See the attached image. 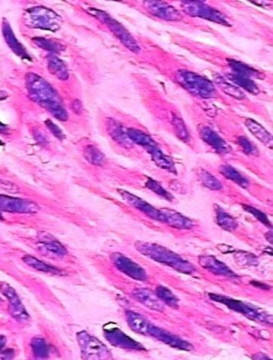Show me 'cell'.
I'll return each instance as SVG.
<instances>
[{"label":"cell","mask_w":273,"mask_h":360,"mask_svg":"<svg viewBox=\"0 0 273 360\" xmlns=\"http://www.w3.org/2000/svg\"><path fill=\"white\" fill-rule=\"evenodd\" d=\"M89 11L90 14L107 25L109 29L114 33L117 39L122 41V44L125 45V47H128L131 51L139 52L140 47L138 45L137 42L132 37L128 30L122 24H120L117 20L112 18L109 14L103 11L97 10V9H89Z\"/></svg>","instance_id":"5"},{"label":"cell","mask_w":273,"mask_h":360,"mask_svg":"<svg viewBox=\"0 0 273 360\" xmlns=\"http://www.w3.org/2000/svg\"><path fill=\"white\" fill-rule=\"evenodd\" d=\"M230 66L235 71L234 74H239L244 77H260V74L252 67L248 66L240 61L231 60L230 61Z\"/></svg>","instance_id":"28"},{"label":"cell","mask_w":273,"mask_h":360,"mask_svg":"<svg viewBox=\"0 0 273 360\" xmlns=\"http://www.w3.org/2000/svg\"><path fill=\"white\" fill-rule=\"evenodd\" d=\"M146 186H147L149 189L153 191L154 192L157 193V194L160 195V196L163 197V198L168 200V201H172V200L174 199V198H173L169 193H168L167 191L155 180L148 179V180L146 182Z\"/></svg>","instance_id":"34"},{"label":"cell","mask_w":273,"mask_h":360,"mask_svg":"<svg viewBox=\"0 0 273 360\" xmlns=\"http://www.w3.org/2000/svg\"><path fill=\"white\" fill-rule=\"evenodd\" d=\"M72 110L77 115H80L82 112V105L79 101H75L72 103Z\"/></svg>","instance_id":"40"},{"label":"cell","mask_w":273,"mask_h":360,"mask_svg":"<svg viewBox=\"0 0 273 360\" xmlns=\"http://www.w3.org/2000/svg\"><path fill=\"white\" fill-rule=\"evenodd\" d=\"M0 210L18 213H35L39 211V206L28 201L0 194Z\"/></svg>","instance_id":"9"},{"label":"cell","mask_w":273,"mask_h":360,"mask_svg":"<svg viewBox=\"0 0 273 360\" xmlns=\"http://www.w3.org/2000/svg\"><path fill=\"white\" fill-rule=\"evenodd\" d=\"M147 335L153 336L157 340L166 344L170 347H174V348L183 350H192L193 349V345L190 342L171 334V333L168 332L165 330L155 326L151 323L149 328Z\"/></svg>","instance_id":"8"},{"label":"cell","mask_w":273,"mask_h":360,"mask_svg":"<svg viewBox=\"0 0 273 360\" xmlns=\"http://www.w3.org/2000/svg\"><path fill=\"white\" fill-rule=\"evenodd\" d=\"M199 263L201 267L206 270L210 271L215 275L224 276V277H234V273L231 269L224 264L222 261H219L214 256H202L200 257Z\"/></svg>","instance_id":"16"},{"label":"cell","mask_w":273,"mask_h":360,"mask_svg":"<svg viewBox=\"0 0 273 360\" xmlns=\"http://www.w3.org/2000/svg\"><path fill=\"white\" fill-rule=\"evenodd\" d=\"M109 335L112 336V339L114 340V343L115 345H117L118 344L120 346L131 347V348L139 349V344L136 343L134 341L130 339L128 336H125V334H122L120 331H113L112 333H109Z\"/></svg>","instance_id":"32"},{"label":"cell","mask_w":273,"mask_h":360,"mask_svg":"<svg viewBox=\"0 0 273 360\" xmlns=\"http://www.w3.org/2000/svg\"><path fill=\"white\" fill-rule=\"evenodd\" d=\"M0 291L9 300L10 304V312L14 319L18 321H26L29 318V316L15 290L8 283H1Z\"/></svg>","instance_id":"7"},{"label":"cell","mask_w":273,"mask_h":360,"mask_svg":"<svg viewBox=\"0 0 273 360\" xmlns=\"http://www.w3.org/2000/svg\"><path fill=\"white\" fill-rule=\"evenodd\" d=\"M6 129V126H4V125L3 124V123H0V132L3 131V130H5Z\"/></svg>","instance_id":"42"},{"label":"cell","mask_w":273,"mask_h":360,"mask_svg":"<svg viewBox=\"0 0 273 360\" xmlns=\"http://www.w3.org/2000/svg\"><path fill=\"white\" fill-rule=\"evenodd\" d=\"M201 137L204 142L209 144L217 153H226L230 150L229 146L218 134L208 127L204 128L201 131Z\"/></svg>","instance_id":"17"},{"label":"cell","mask_w":273,"mask_h":360,"mask_svg":"<svg viewBox=\"0 0 273 360\" xmlns=\"http://www.w3.org/2000/svg\"><path fill=\"white\" fill-rule=\"evenodd\" d=\"M156 294L163 303L169 305L170 307L172 308L178 307V299L166 287H157Z\"/></svg>","instance_id":"29"},{"label":"cell","mask_w":273,"mask_h":360,"mask_svg":"<svg viewBox=\"0 0 273 360\" xmlns=\"http://www.w3.org/2000/svg\"><path fill=\"white\" fill-rule=\"evenodd\" d=\"M228 77L234 83L242 87L244 89L247 90V91L250 92L253 94L259 93L260 89L258 85L252 79H249V77L234 74H234H228Z\"/></svg>","instance_id":"24"},{"label":"cell","mask_w":273,"mask_h":360,"mask_svg":"<svg viewBox=\"0 0 273 360\" xmlns=\"http://www.w3.org/2000/svg\"><path fill=\"white\" fill-rule=\"evenodd\" d=\"M84 157L88 162L95 166H103L106 161L104 155L98 149L92 145L85 147Z\"/></svg>","instance_id":"26"},{"label":"cell","mask_w":273,"mask_h":360,"mask_svg":"<svg viewBox=\"0 0 273 360\" xmlns=\"http://www.w3.org/2000/svg\"><path fill=\"white\" fill-rule=\"evenodd\" d=\"M44 247L47 248V250L52 252V253L60 255V256H63V255L67 253L66 249L61 244L58 243V242L54 240V239H47L44 238Z\"/></svg>","instance_id":"35"},{"label":"cell","mask_w":273,"mask_h":360,"mask_svg":"<svg viewBox=\"0 0 273 360\" xmlns=\"http://www.w3.org/2000/svg\"><path fill=\"white\" fill-rule=\"evenodd\" d=\"M217 84L223 90L224 92H225L227 94L233 96V97L239 100L244 99L245 97L244 92L241 91L239 88H238L237 87L235 86L234 85L228 83L224 79H220V81H217Z\"/></svg>","instance_id":"33"},{"label":"cell","mask_w":273,"mask_h":360,"mask_svg":"<svg viewBox=\"0 0 273 360\" xmlns=\"http://www.w3.org/2000/svg\"><path fill=\"white\" fill-rule=\"evenodd\" d=\"M112 260L117 269L127 275L139 280H144L147 277L144 269L129 258L120 253H115L112 256Z\"/></svg>","instance_id":"12"},{"label":"cell","mask_w":273,"mask_h":360,"mask_svg":"<svg viewBox=\"0 0 273 360\" xmlns=\"http://www.w3.org/2000/svg\"><path fill=\"white\" fill-rule=\"evenodd\" d=\"M0 219H3V217H2L1 214H0Z\"/></svg>","instance_id":"43"},{"label":"cell","mask_w":273,"mask_h":360,"mask_svg":"<svg viewBox=\"0 0 273 360\" xmlns=\"http://www.w3.org/2000/svg\"><path fill=\"white\" fill-rule=\"evenodd\" d=\"M198 178L202 182L203 185L207 188L214 191L222 189V184L214 176L205 171H201L198 173Z\"/></svg>","instance_id":"30"},{"label":"cell","mask_w":273,"mask_h":360,"mask_svg":"<svg viewBox=\"0 0 273 360\" xmlns=\"http://www.w3.org/2000/svg\"><path fill=\"white\" fill-rule=\"evenodd\" d=\"M27 87L33 101L45 108L58 120H68V113L58 101L56 93L44 79L35 74H29L27 78Z\"/></svg>","instance_id":"1"},{"label":"cell","mask_w":273,"mask_h":360,"mask_svg":"<svg viewBox=\"0 0 273 360\" xmlns=\"http://www.w3.org/2000/svg\"><path fill=\"white\" fill-rule=\"evenodd\" d=\"M181 9L184 12L193 17L206 19L225 26L230 25L227 17L223 14L201 2H183Z\"/></svg>","instance_id":"6"},{"label":"cell","mask_w":273,"mask_h":360,"mask_svg":"<svg viewBox=\"0 0 273 360\" xmlns=\"http://www.w3.org/2000/svg\"><path fill=\"white\" fill-rule=\"evenodd\" d=\"M127 132L132 142L142 146L144 148L147 149L149 153L158 147L156 142L144 132L136 129H128Z\"/></svg>","instance_id":"20"},{"label":"cell","mask_w":273,"mask_h":360,"mask_svg":"<svg viewBox=\"0 0 273 360\" xmlns=\"http://www.w3.org/2000/svg\"><path fill=\"white\" fill-rule=\"evenodd\" d=\"M0 301H1V298H0Z\"/></svg>","instance_id":"44"},{"label":"cell","mask_w":273,"mask_h":360,"mask_svg":"<svg viewBox=\"0 0 273 360\" xmlns=\"http://www.w3.org/2000/svg\"><path fill=\"white\" fill-rule=\"evenodd\" d=\"M133 294L138 301L147 308L158 312L164 311L165 307L163 301L158 298L156 293H154L150 290L147 288H139L135 290Z\"/></svg>","instance_id":"14"},{"label":"cell","mask_w":273,"mask_h":360,"mask_svg":"<svg viewBox=\"0 0 273 360\" xmlns=\"http://www.w3.org/2000/svg\"><path fill=\"white\" fill-rule=\"evenodd\" d=\"M46 124H47L48 129L51 131V133L55 137L58 138V139H63V138H64L62 130L60 129L56 125L54 124L52 122L50 121V120H47V121L46 122Z\"/></svg>","instance_id":"39"},{"label":"cell","mask_w":273,"mask_h":360,"mask_svg":"<svg viewBox=\"0 0 273 360\" xmlns=\"http://www.w3.org/2000/svg\"><path fill=\"white\" fill-rule=\"evenodd\" d=\"M244 206V209L247 211L249 213L252 214L260 222H261L263 224L266 225V226H270L271 223L269 222V219H268L267 216L265 215L264 213L261 212V211L258 210V209H255V208L252 207V206L242 205Z\"/></svg>","instance_id":"36"},{"label":"cell","mask_w":273,"mask_h":360,"mask_svg":"<svg viewBox=\"0 0 273 360\" xmlns=\"http://www.w3.org/2000/svg\"><path fill=\"white\" fill-rule=\"evenodd\" d=\"M216 213H217V223L220 225L222 229L227 231H234L237 228V222L234 218L224 212L221 208L217 206Z\"/></svg>","instance_id":"25"},{"label":"cell","mask_w":273,"mask_h":360,"mask_svg":"<svg viewBox=\"0 0 273 360\" xmlns=\"http://www.w3.org/2000/svg\"><path fill=\"white\" fill-rule=\"evenodd\" d=\"M82 350L88 359H101L107 356L109 352L102 343L89 336H81L80 342Z\"/></svg>","instance_id":"13"},{"label":"cell","mask_w":273,"mask_h":360,"mask_svg":"<svg viewBox=\"0 0 273 360\" xmlns=\"http://www.w3.org/2000/svg\"><path fill=\"white\" fill-rule=\"evenodd\" d=\"M173 120H174V126L177 136L181 140L187 141L189 139V134L184 122L177 117H174Z\"/></svg>","instance_id":"37"},{"label":"cell","mask_w":273,"mask_h":360,"mask_svg":"<svg viewBox=\"0 0 273 360\" xmlns=\"http://www.w3.org/2000/svg\"><path fill=\"white\" fill-rule=\"evenodd\" d=\"M238 142H239V146H240L242 150L247 154L256 155L258 153V150H257L256 147L251 143L247 138L240 137L238 139Z\"/></svg>","instance_id":"38"},{"label":"cell","mask_w":273,"mask_h":360,"mask_svg":"<svg viewBox=\"0 0 273 360\" xmlns=\"http://www.w3.org/2000/svg\"><path fill=\"white\" fill-rule=\"evenodd\" d=\"M3 35H4L5 39H6V42L9 44V47L12 48V50H13L17 55L23 57V58H27V57H28L26 50H24L23 46H22L21 44H20V42L16 39L12 28H11L10 26H9L8 23H3Z\"/></svg>","instance_id":"22"},{"label":"cell","mask_w":273,"mask_h":360,"mask_svg":"<svg viewBox=\"0 0 273 360\" xmlns=\"http://www.w3.org/2000/svg\"><path fill=\"white\" fill-rule=\"evenodd\" d=\"M127 321L132 330L135 332L142 335H147L150 323L144 317L133 312H127Z\"/></svg>","instance_id":"21"},{"label":"cell","mask_w":273,"mask_h":360,"mask_svg":"<svg viewBox=\"0 0 273 360\" xmlns=\"http://www.w3.org/2000/svg\"><path fill=\"white\" fill-rule=\"evenodd\" d=\"M160 210L163 214V223H167L171 227L179 230H190L193 228V221L178 212L169 209H163Z\"/></svg>","instance_id":"15"},{"label":"cell","mask_w":273,"mask_h":360,"mask_svg":"<svg viewBox=\"0 0 273 360\" xmlns=\"http://www.w3.org/2000/svg\"><path fill=\"white\" fill-rule=\"evenodd\" d=\"M220 172L223 174L224 177L237 184L242 188H247L249 185V180L232 166H222L220 168Z\"/></svg>","instance_id":"23"},{"label":"cell","mask_w":273,"mask_h":360,"mask_svg":"<svg viewBox=\"0 0 273 360\" xmlns=\"http://www.w3.org/2000/svg\"><path fill=\"white\" fill-rule=\"evenodd\" d=\"M23 261L29 267L39 271H42V272L50 273V274H57L59 272V271L55 268L48 266L46 263H43L38 258L32 256H24L23 258Z\"/></svg>","instance_id":"27"},{"label":"cell","mask_w":273,"mask_h":360,"mask_svg":"<svg viewBox=\"0 0 273 360\" xmlns=\"http://www.w3.org/2000/svg\"><path fill=\"white\" fill-rule=\"evenodd\" d=\"M177 79L186 89L196 96L207 98L215 92V87L210 81L195 73L180 71L177 73Z\"/></svg>","instance_id":"4"},{"label":"cell","mask_w":273,"mask_h":360,"mask_svg":"<svg viewBox=\"0 0 273 360\" xmlns=\"http://www.w3.org/2000/svg\"><path fill=\"white\" fill-rule=\"evenodd\" d=\"M136 247L144 256L157 263L169 266L176 271L184 274H192L195 271L194 266L191 263L163 246L141 242L136 244Z\"/></svg>","instance_id":"2"},{"label":"cell","mask_w":273,"mask_h":360,"mask_svg":"<svg viewBox=\"0 0 273 360\" xmlns=\"http://www.w3.org/2000/svg\"><path fill=\"white\" fill-rule=\"evenodd\" d=\"M248 129L249 131L260 141L267 146L268 147H272V138L271 135L266 131L261 125L257 123L255 120L252 119H247L245 122Z\"/></svg>","instance_id":"19"},{"label":"cell","mask_w":273,"mask_h":360,"mask_svg":"<svg viewBox=\"0 0 273 360\" xmlns=\"http://www.w3.org/2000/svg\"><path fill=\"white\" fill-rule=\"evenodd\" d=\"M209 297L213 301L220 303V304H225L227 307L231 309V310L242 314L249 319L253 320V321L257 322H262V323H272V317L269 316L262 309L257 308L255 306L246 304V303L242 302V301L232 299V298H227L225 296L213 294V293L209 294Z\"/></svg>","instance_id":"3"},{"label":"cell","mask_w":273,"mask_h":360,"mask_svg":"<svg viewBox=\"0 0 273 360\" xmlns=\"http://www.w3.org/2000/svg\"><path fill=\"white\" fill-rule=\"evenodd\" d=\"M118 192L120 193V196L123 198V199L130 205L136 208L138 210L143 212L144 214L150 217V218L163 223V214H162L160 209H157L156 208L147 204L143 200L132 194L128 191H125V190H118Z\"/></svg>","instance_id":"11"},{"label":"cell","mask_w":273,"mask_h":360,"mask_svg":"<svg viewBox=\"0 0 273 360\" xmlns=\"http://www.w3.org/2000/svg\"><path fill=\"white\" fill-rule=\"evenodd\" d=\"M144 6L149 13L163 20L177 21L183 18V15L179 11L163 2H146Z\"/></svg>","instance_id":"10"},{"label":"cell","mask_w":273,"mask_h":360,"mask_svg":"<svg viewBox=\"0 0 273 360\" xmlns=\"http://www.w3.org/2000/svg\"><path fill=\"white\" fill-rule=\"evenodd\" d=\"M108 129L112 139L119 144L125 147H131L133 146V142L130 140L128 132H125L118 123L114 120H109Z\"/></svg>","instance_id":"18"},{"label":"cell","mask_w":273,"mask_h":360,"mask_svg":"<svg viewBox=\"0 0 273 360\" xmlns=\"http://www.w3.org/2000/svg\"><path fill=\"white\" fill-rule=\"evenodd\" d=\"M49 70L52 74L59 78V79H67L68 78V71L65 64L57 58H51L49 61Z\"/></svg>","instance_id":"31"},{"label":"cell","mask_w":273,"mask_h":360,"mask_svg":"<svg viewBox=\"0 0 273 360\" xmlns=\"http://www.w3.org/2000/svg\"><path fill=\"white\" fill-rule=\"evenodd\" d=\"M6 345V338L4 336H0V350Z\"/></svg>","instance_id":"41"}]
</instances>
